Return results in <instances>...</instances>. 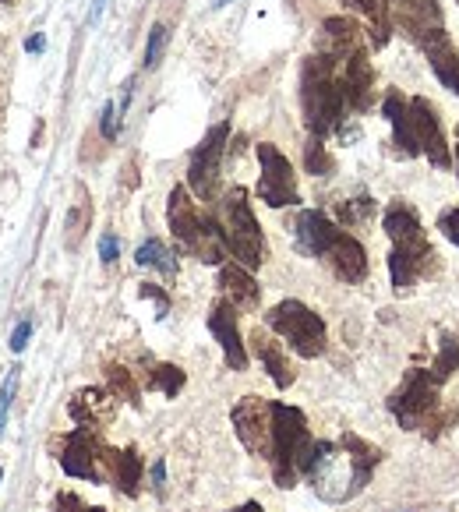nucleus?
<instances>
[{
    "instance_id": "f257e3e1",
    "label": "nucleus",
    "mask_w": 459,
    "mask_h": 512,
    "mask_svg": "<svg viewBox=\"0 0 459 512\" xmlns=\"http://www.w3.org/2000/svg\"><path fill=\"white\" fill-rule=\"evenodd\" d=\"M382 460H385V452L378 449L375 442L354 435V431H343L336 442L322 438V442L311 445L304 477H308L311 491H315L322 502L343 505V502H354V498L368 488L375 470L382 467Z\"/></svg>"
},
{
    "instance_id": "f03ea898",
    "label": "nucleus",
    "mask_w": 459,
    "mask_h": 512,
    "mask_svg": "<svg viewBox=\"0 0 459 512\" xmlns=\"http://www.w3.org/2000/svg\"><path fill=\"white\" fill-rule=\"evenodd\" d=\"M382 113L392 128L389 145L396 156H424L435 170L452 166V149L445 142L442 117H438L431 99H407L399 89H389L382 99Z\"/></svg>"
},
{
    "instance_id": "7ed1b4c3",
    "label": "nucleus",
    "mask_w": 459,
    "mask_h": 512,
    "mask_svg": "<svg viewBox=\"0 0 459 512\" xmlns=\"http://www.w3.org/2000/svg\"><path fill=\"white\" fill-rule=\"evenodd\" d=\"M382 226L392 244L389 248L392 290H396L399 297H407L417 283L438 276L442 258L431 248L428 234H424V226H421V216H417L407 202H389V209H385V216H382Z\"/></svg>"
},
{
    "instance_id": "20e7f679",
    "label": "nucleus",
    "mask_w": 459,
    "mask_h": 512,
    "mask_svg": "<svg viewBox=\"0 0 459 512\" xmlns=\"http://www.w3.org/2000/svg\"><path fill=\"white\" fill-rule=\"evenodd\" d=\"M294 230L297 248L308 258H318V262L329 265V272L350 287L364 283L368 279V251L357 237H350L347 230H339L322 209H304L294 216L290 223Z\"/></svg>"
},
{
    "instance_id": "39448f33",
    "label": "nucleus",
    "mask_w": 459,
    "mask_h": 512,
    "mask_svg": "<svg viewBox=\"0 0 459 512\" xmlns=\"http://www.w3.org/2000/svg\"><path fill=\"white\" fill-rule=\"evenodd\" d=\"M301 113L308 138L325 142L336 135L347 121V99H343V85H339V64L329 53H311L301 64Z\"/></svg>"
},
{
    "instance_id": "423d86ee",
    "label": "nucleus",
    "mask_w": 459,
    "mask_h": 512,
    "mask_svg": "<svg viewBox=\"0 0 459 512\" xmlns=\"http://www.w3.org/2000/svg\"><path fill=\"white\" fill-rule=\"evenodd\" d=\"M438 389L442 385L428 375V368H410L403 375V382L389 392L385 407H389V414L396 417V424L403 431H417L428 442H438L452 428V421H456V414L442 407Z\"/></svg>"
},
{
    "instance_id": "0eeeda50",
    "label": "nucleus",
    "mask_w": 459,
    "mask_h": 512,
    "mask_svg": "<svg viewBox=\"0 0 459 512\" xmlns=\"http://www.w3.org/2000/svg\"><path fill=\"white\" fill-rule=\"evenodd\" d=\"M166 223L174 230V241L181 244V251L195 255L205 265H223L226 262V241H223V226L216 216L202 209V205L191 198L188 184H177L170 191V202H166Z\"/></svg>"
},
{
    "instance_id": "6e6552de",
    "label": "nucleus",
    "mask_w": 459,
    "mask_h": 512,
    "mask_svg": "<svg viewBox=\"0 0 459 512\" xmlns=\"http://www.w3.org/2000/svg\"><path fill=\"white\" fill-rule=\"evenodd\" d=\"M311 428L308 417L301 407H290V403H272V449H269V463H272V481L279 488H294L304 477L311 456Z\"/></svg>"
},
{
    "instance_id": "1a4fd4ad",
    "label": "nucleus",
    "mask_w": 459,
    "mask_h": 512,
    "mask_svg": "<svg viewBox=\"0 0 459 512\" xmlns=\"http://www.w3.org/2000/svg\"><path fill=\"white\" fill-rule=\"evenodd\" d=\"M219 226H223V241L230 258L255 272L265 262V237L255 219V209H251L248 188L237 184V188H230L219 198Z\"/></svg>"
},
{
    "instance_id": "9d476101",
    "label": "nucleus",
    "mask_w": 459,
    "mask_h": 512,
    "mask_svg": "<svg viewBox=\"0 0 459 512\" xmlns=\"http://www.w3.org/2000/svg\"><path fill=\"white\" fill-rule=\"evenodd\" d=\"M265 325L304 361H315L329 347V329H325L322 315L311 311L304 301H294V297H286L276 308L265 311Z\"/></svg>"
},
{
    "instance_id": "9b49d317",
    "label": "nucleus",
    "mask_w": 459,
    "mask_h": 512,
    "mask_svg": "<svg viewBox=\"0 0 459 512\" xmlns=\"http://www.w3.org/2000/svg\"><path fill=\"white\" fill-rule=\"evenodd\" d=\"M57 463L68 477L89 484H106V442L103 431L92 428H71L68 435H61L53 442Z\"/></svg>"
},
{
    "instance_id": "f8f14e48",
    "label": "nucleus",
    "mask_w": 459,
    "mask_h": 512,
    "mask_svg": "<svg viewBox=\"0 0 459 512\" xmlns=\"http://www.w3.org/2000/svg\"><path fill=\"white\" fill-rule=\"evenodd\" d=\"M226 145H230V124L219 121L205 131L188 159V191L198 202H216L219 195V170H223Z\"/></svg>"
},
{
    "instance_id": "ddd939ff",
    "label": "nucleus",
    "mask_w": 459,
    "mask_h": 512,
    "mask_svg": "<svg viewBox=\"0 0 459 512\" xmlns=\"http://www.w3.org/2000/svg\"><path fill=\"white\" fill-rule=\"evenodd\" d=\"M255 152H258V163H262V177H258V188H255L258 198H262L269 209H290V205L301 202L294 163H290L272 142H262Z\"/></svg>"
},
{
    "instance_id": "4468645a",
    "label": "nucleus",
    "mask_w": 459,
    "mask_h": 512,
    "mask_svg": "<svg viewBox=\"0 0 459 512\" xmlns=\"http://www.w3.org/2000/svg\"><path fill=\"white\" fill-rule=\"evenodd\" d=\"M230 424L237 431V442L258 456V460H269L272 449V400L262 396H241L230 410Z\"/></svg>"
},
{
    "instance_id": "2eb2a0df",
    "label": "nucleus",
    "mask_w": 459,
    "mask_h": 512,
    "mask_svg": "<svg viewBox=\"0 0 459 512\" xmlns=\"http://www.w3.org/2000/svg\"><path fill=\"white\" fill-rule=\"evenodd\" d=\"M392 18V29L407 32L417 46L431 43L435 36H445V11L442 0H385Z\"/></svg>"
},
{
    "instance_id": "dca6fc26",
    "label": "nucleus",
    "mask_w": 459,
    "mask_h": 512,
    "mask_svg": "<svg viewBox=\"0 0 459 512\" xmlns=\"http://www.w3.org/2000/svg\"><path fill=\"white\" fill-rule=\"evenodd\" d=\"M237 315H241V311L219 297V301L209 308V318H205V322H209V332L216 336L219 350H223L226 368L248 371V343H244V336H241V322H237Z\"/></svg>"
},
{
    "instance_id": "f3484780",
    "label": "nucleus",
    "mask_w": 459,
    "mask_h": 512,
    "mask_svg": "<svg viewBox=\"0 0 459 512\" xmlns=\"http://www.w3.org/2000/svg\"><path fill=\"white\" fill-rule=\"evenodd\" d=\"M336 61V57H332ZM339 64V85H343V99H347L350 113H368L375 106V68L368 61V50L350 53Z\"/></svg>"
},
{
    "instance_id": "a211bd4d",
    "label": "nucleus",
    "mask_w": 459,
    "mask_h": 512,
    "mask_svg": "<svg viewBox=\"0 0 459 512\" xmlns=\"http://www.w3.org/2000/svg\"><path fill=\"white\" fill-rule=\"evenodd\" d=\"M68 417L75 421V428L103 431L117 417V396L103 385H85L68 400Z\"/></svg>"
},
{
    "instance_id": "6ab92c4d",
    "label": "nucleus",
    "mask_w": 459,
    "mask_h": 512,
    "mask_svg": "<svg viewBox=\"0 0 459 512\" xmlns=\"http://www.w3.org/2000/svg\"><path fill=\"white\" fill-rule=\"evenodd\" d=\"M142 474H145V463L138 445H124V449L106 445V481L121 491L124 498L142 495Z\"/></svg>"
},
{
    "instance_id": "aec40b11",
    "label": "nucleus",
    "mask_w": 459,
    "mask_h": 512,
    "mask_svg": "<svg viewBox=\"0 0 459 512\" xmlns=\"http://www.w3.org/2000/svg\"><path fill=\"white\" fill-rule=\"evenodd\" d=\"M219 297L226 304H234L237 311H255L262 304V287H258V279L251 276V269H244L241 262H223L219 265Z\"/></svg>"
},
{
    "instance_id": "412c9836",
    "label": "nucleus",
    "mask_w": 459,
    "mask_h": 512,
    "mask_svg": "<svg viewBox=\"0 0 459 512\" xmlns=\"http://www.w3.org/2000/svg\"><path fill=\"white\" fill-rule=\"evenodd\" d=\"M251 350H255V357L262 361L265 375L276 382V389H290V385H294L297 371H294V361L286 357L283 343H276L265 329H255L251 332Z\"/></svg>"
},
{
    "instance_id": "4be33fe9",
    "label": "nucleus",
    "mask_w": 459,
    "mask_h": 512,
    "mask_svg": "<svg viewBox=\"0 0 459 512\" xmlns=\"http://www.w3.org/2000/svg\"><path fill=\"white\" fill-rule=\"evenodd\" d=\"M421 53L428 57L438 82H442L452 96H459V50H456V43H452L449 32H445V36H435L431 43H424Z\"/></svg>"
},
{
    "instance_id": "5701e85b",
    "label": "nucleus",
    "mask_w": 459,
    "mask_h": 512,
    "mask_svg": "<svg viewBox=\"0 0 459 512\" xmlns=\"http://www.w3.org/2000/svg\"><path fill=\"white\" fill-rule=\"evenodd\" d=\"M354 15L364 18V32H368V43L371 50H382L389 46L392 39V18H389V8H385V0H343Z\"/></svg>"
},
{
    "instance_id": "b1692460",
    "label": "nucleus",
    "mask_w": 459,
    "mask_h": 512,
    "mask_svg": "<svg viewBox=\"0 0 459 512\" xmlns=\"http://www.w3.org/2000/svg\"><path fill=\"white\" fill-rule=\"evenodd\" d=\"M103 378H106V389L117 396V403H128V407L142 410V385L135 382V371L128 364H103Z\"/></svg>"
},
{
    "instance_id": "393cba45",
    "label": "nucleus",
    "mask_w": 459,
    "mask_h": 512,
    "mask_svg": "<svg viewBox=\"0 0 459 512\" xmlns=\"http://www.w3.org/2000/svg\"><path fill=\"white\" fill-rule=\"evenodd\" d=\"M145 385H149L152 392H163L166 400H177L181 389L188 385V375H184L177 364L149 361V357H145Z\"/></svg>"
},
{
    "instance_id": "a878e982",
    "label": "nucleus",
    "mask_w": 459,
    "mask_h": 512,
    "mask_svg": "<svg viewBox=\"0 0 459 512\" xmlns=\"http://www.w3.org/2000/svg\"><path fill=\"white\" fill-rule=\"evenodd\" d=\"M135 262L142 265V269H156L159 276H166V279L177 276V258H174V251L166 248V244L159 241V237H149V241L138 244Z\"/></svg>"
},
{
    "instance_id": "bb28decb",
    "label": "nucleus",
    "mask_w": 459,
    "mask_h": 512,
    "mask_svg": "<svg viewBox=\"0 0 459 512\" xmlns=\"http://www.w3.org/2000/svg\"><path fill=\"white\" fill-rule=\"evenodd\" d=\"M459 368V339L452 332H442L438 336V350H435V361L428 364V375L435 378L438 385H445Z\"/></svg>"
},
{
    "instance_id": "cd10ccee",
    "label": "nucleus",
    "mask_w": 459,
    "mask_h": 512,
    "mask_svg": "<svg viewBox=\"0 0 459 512\" xmlns=\"http://www.w3.org/2000/svg\"><path fill=\"white\" fill-rule=\"evenodd\" d=\"M92 223V202H89V191L78 188V205L68 212V234H64V244H68L71 251H78V244H82L85 230H89Z\"/></svg>"
},
{
    "instance_id": "c85d7f7f",
    "label": "nucleus",
    "mask_w": 459,
    "mask_h": 512,
    "mask_svg": "<svg viewBox=\"0 0 459 512\" xmlns=\"http://www.w3.org/2000/svg\"><path fill=\"white\" fill-rule=\"evenodd\" d=\"M375 198L371 195H357V198H347V202L336 205V216L343 226H350V230H357V226H368L371 219H375Z\"/></svg>"
},
{
    "instance_id": "c756f323",
    "label": "nucleus",
    "mask_w": 459,
    "mask_h": 512,
    "mask_svg": "<svg viewBox=\"0 0 459 512\" xmlns=\"http://www.w3.org/2000/svg\"><path fill=\"white\" fill-rule=\"evenodd\" d=\"M332 156L325 152V142H318V138H308V145H304V170H308L311 177H325L332 174Z\"/></svg>"
},
{
    "instance_id": "7c9ffc66",
    "label": "nucleus",
    "mask_w": 459,
    "mask_h": 512,
    "mask_svg": "<svg viewBox=\"0 0 459 512\" xmlns=\"http://www.w3.org/2000/svg\"><path fill=\"white\" fill-rule=\"evenodd\" d=\"M18 382H22V368H11V375L0 385V438H4V428H8V414H11V403H15Z\"/></svg>"
},
{
    "instance_id": "2f4dec72",
    "label": "nucleus",
    "mask_w": 459,
    "mask_h": 512,
    "mask_svg": "<svg viewBox=\"0 0 459 512\" xmlns=\"http://www.w3.org/2000/svg\"><path fill=\"white\" fill-rule=\"evenodd\" d=\"M166 43H170V32H166V25H152V32H149V46H145V68H159V61H163V50H166Z\"/></svg>"
},
{
    "instance_id": "473e14b6",
    "label": "nucleus",
    "mask_w": 459,
    "mask_h": 512,
    "mask_svg": "<svg viewBox=\"0 0 459 512\" xmlns=\"http://www.w3.org/2000/svg\"><path fill=\"white\" fill-rule=\"evenodd\" d=\"M53 512H110L103 505H89L85 498H78L75 491H57L53 498Z\"/></svg>"
},
{
    "instance_id": "72a5a7b5",
    "label": "nucleus",
    "mask_w": 459,
    "mask_h": 512,
    "mask_svg": "<svg viewBox=\"0 0 459 512\" xmlns=\"http://www.w3.org/2000/svg\"><path fill=\"white\" fill-rule=\"evenodd\" d=\"M138 297L156 304V318H166V311H170V297H166L163 287H156V283H142V287H138Z\"/></svg>"
},
{
    "instance_id": "f704fd0d",
    "label": "nucleus",
    "mask_w": 459,
    "mask_h": 512,
    "mask_svg": "<svg viewBox=\"0 0 459 512\" xmlns=\"http://www.w3.org/2000/svg\"><path fill=\"white\" fill-rule=\"evenodd\" d=\"M99 131H103L106 142H117V135H121V117H117V106L106 103L103 113H99Z\"/></svg>"
},
{
    "instance_id": "c9c22d12",
    "label": "nucleus",
    "mask_w": 459,
    "mask_h": 512,
    "mask_svg": "<svg viewBox=\"0 0 459 512\" xmlns=\"http://www.w3.org/2000/svg\"><path fill=\"white\" fill-rule=\"evenodd\" d=\"M438 230H442L445 241H452L459 248V209H445L438 216Z\"/></svg>"
},
{
    "instance_id": "e433bc0d",
    "label": "nucleus",
    "mask_w": 459,
    "mask_h": 512,
    "mask_svg": "<svg viewBox=\"0 0 459 512\" xmlns=\"http://www.w3.org/2000/svg\"><path fill=\"white\" fill-rule=\"evenodd\" d=\"M29 336H32V318H22V322L15 325V332H11V354H22L25 347H29Z\"/></svg>"
},
{
    "instance_id": "4c0bfd02",
    "label": "nucleus",
    "mask_w": 459,
    "mask_h": 512,
    "mask_svg": "<svg viewBox=\"0 0 459 512\" xmlns=\"http://www.w3.org/2000/svg\"><path fill=\"white\" fill-rule=\"evenodd\" d=\"M117 255H121V241H117L113 234L99 237V258H103V265H113L117 262Z\"/></svg>"
},
{
    "instance_id": "58836bf2",
    "label": "nucleus",
    "mask_w": 459,
    "mask_h": 512,
    "mask_svg": "<svg viewBox=\"0 0 459 512\" xmlns=\"http://www.w3.org/2000/svg\"><path fill=\"white\" fill-rule=\"evenodd\" d=\"M163 484H166V463L156 460V463H152V488L163 495Z\"/></svg>"
},
{
    "instance_id": "ea45409f",
    "label": "nucleus",
    "mask_w": 459,
    "mask_h": 512,
    "mask_svg": "<svg viewBox=\"0 0 459 512\" xmlns=\"http://www.w3.org/2000/svg\"><path fill=\"white\" fill-rule=\"evenodd\" d=\"M43 46H46L43 36H29V39H25V50H29V53H43Z\"/></svg>"
},
{
    "instance_id": "a19ab883",
    "label": "nucleus",
    "mask_w": 459,
    "mask_h": 512,
    "mask_svg": "<svg viewBox=\"0 0 459 512\" xmlns=\"http://www.w3.org/2000/svg\"><path fill=\"white\" fill-rule=\"evenodd\" d=\"M226 512H265V509H262V502H241V505H234V509H226Z\"/></svg>"
},
{
    "instance_id": "79ce46f5",
    "label": "nucleus",
    "mask_w": 459,
    "mask_h": 512,
    "mask_svg": "<svg viewBox=\"0 0 459 512\" xmlns=\"http://www.w3.org/2000/svg\"><path fill=\"white\" fill-rule=\"evenodd\" d=\"M99 11H103V0H96V4H92V18H99Z\"/></svg>"
},
{
    "instance_id": "37998d69",
    "label": "nucleus",
    "mask_w": 459,
    "mask_h": 512,
    "mask_svg": "<svg viewBox=\"0 0 459 512\" xmlns=\"http://www.w3.org/2000/svg\"><path fill=\"white\" fill-rule=\"evenodd\" d=\"M456 156H459V124H456Z\"/></svg>"
},
{
    "instance_id": "c03bdc74",
    "label": "nucleus",
    "mask_w": 459,
    "mask_h": 512,
    "mask_svg": "<svg viewBox=\"0 0 459 512\" xmlns=\"http://www.w3.org/2000/svg\"><path fill=\"white\" fill-rule=\"evenodd\" d=\"M223 4H230V0H216V8H223Z\"/></svg>"
},
{
    "instance_id": "a18cd8bd",
    "label": "nucleus",
    "mask_w": 459,
    "mask_h": 512,
    "mask_svg": "<svg viewBox=\"0 0 459 512\" xmlns=\"http://www.w3.org/2000/svg\"><path fill=\"white\" fill-rule=\"evenodd\" d=\"M0 4H11V0H0Z\"/></svg>"
},
{
    "instance_id": "49530a36",
    "label": "nucleus",
    "mask_w": 459,
    "mask_h": 512,
    "mask_svg": "<svg viewBox=\"0 0 459 512\" xmlns=\"http://www.w3.org/2000/svg\"><path fill=\"white\" fill-rule=\"evenodd\" d=\"M0 477H4V467H0Z\"/></svg>"
}]
</instances>
